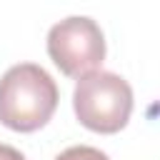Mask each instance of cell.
Masks as SVG:
<instances>
[{
	"instance_id": "cell-1",
	"label": "cell",
	"mask_w": 160,
	"mask_h": 160,
	"mask_svg": "<svg viewBox=\"0 0 160 160\" xmlns=\"http://www.w3.org/2000/svg\"><path fill=\"white\" fill-rule=\"evenodd\" d=\"M58 100V85L45 68L35 62L12 65L0 78V125L15 132H35L50 122Z\"/></svg>"
},
{
	"instance_id": "cell-2",
	"label": "cell",
	"mask_w": 160,
	"mask_h": 160,
	"mask_svg": "<svg viewBox=\"0 0 160 160\" xmlns=\"http://www.w3.org/2000/svg\"><path fill=\"white\" fill-rule=\"evenodd\" d=\"M72 110L82 128L100 135H115L132 115V88L118 72H88L75 82Z\"/></svg>"
},
{
	"instance_id": "cell-3",
	"label": "cell",
	"mask_w": 160,
	"mask_h": 160,
	"mask_svg": "<svg viewBox=\"0 0 160 160\" xmlns=\"http://www.w3.org/2000/svg\"><path fill=\"white\" fill-rule=\"evenodd\" d=\"M48 55L68 78H82L100 70L105 60V35L92 18L70 15L55 22L48 32Z\"/></svg>"
},
{
	"instance_id": "cell-4",
	"label": "cell",
	"mask_w": 160,
	"mask_h": 160,
	"mask_svg": "<svg viewBox=\"0 0 160 160\" xmlns=\"http://www.w3.org/2000/svg\"><path fill=\"white\" fill-rule=\"evenodd\" d=\"M52 160H110V158L92 145H72V148H65Z\"/></svg>"
},
{
	"instance_id": "cell-5",
	"label": "cell",
	"mask_w": 160,
	"mask_h": 160,
	"mask_svg": "<svg viewBox=\"0 0 160 160\" xmlns=\"http://www.w3.org/2000/svg\"><path fill=\"white\" fill-rule=\"evenodd\" d=\"M0 160H25V155L18 148H12V145L0 142Z\"/></svg>"
}]
</instances>
